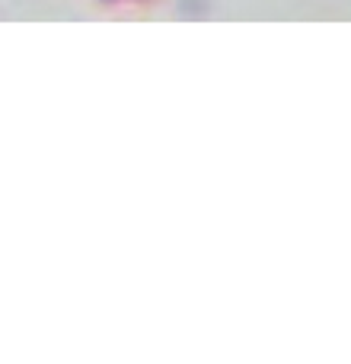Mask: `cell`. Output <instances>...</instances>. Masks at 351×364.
Masks as SVG:
<instances>
[]
</instances>
